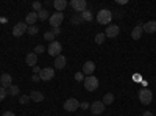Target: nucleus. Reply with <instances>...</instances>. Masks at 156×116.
<instances>
[{"label": "nucleus", "mask_w": 156, "mask_h": 116, "mask_svg": "<svg viewBox=\"0 0 156 116\" xmlns=\"http://www.w3.org/2000/svg\"><path fill=\"white\" fill-rule=\"evenodd\" d=\"M39 80H41V77H39V75H33V82H39Z\"/></svg>", "instance_id": "obj_37"}, {"label": "nucleus", "mask_w": 156, "mask_h": 116, "mask_svg": "<svg viewBox=\"0 0 156 116\" xmlns=\"http://www.w3.org/2000/svg\"><path fill=\"white\" fill-rule=\"evenodd\" d=\"M142 33H144V30H142V25L139 24V25H136V27L133 28V32H131V38H133L134 41H137V39H140Z\"/></svg>", "instance_id": "obj_18"}, {"label": "nucleus", "mask_w": 156, "mask_h": 116, "mask_svg": "<svg viewBox=\"0 0 156 116\" xmlns=\"http://www.w3.org/2000/svg\"><path fill=\"white\" fill-rule=\"evenodd\" d=\"M94 71H95V63L94 61H86L84 64H83V74L87 77V75H92L94 74Z\"/></svg>", "instance_id": "obj_12"}, {"label": "nucleus", "mask_w": 156, "mask_h": 116, "mask_svg": "<svg viewBox=\"0 0 156 116\" xmlns=\"http://www.w3.org/2000/svg\"><path fill=\"white\" fill-rule=\"evenodd\" d=\"M36 21H37V13H36V11H31V13H28V14H27L25 24L30 27V25H34V24H36Z\"/></svg>", "instance_id": "obj_19"}, {"label": "nucleus", "mask_w": 156, "mask_h": 116, "mask_svg": "<svg viewBox=\"0 0 156 116\" xmlns=\"http://www.w3.org/2000/svg\"><path fill=\"white\" fill-rule=\"evenodd\" d=\"M28 30V25L25 24V22H17L14 25V28H12V35H14L16 38H20L22 35H25Z\"/></svg>", "instance_id": "obj_7"}, {"label": "nucleus", "mask_w": 156, "mask_h": 116, "mask_svg": "<svg viewBox=\"0 0 156 116\" xmlns=\"http://www.w3.org/2000/svg\"><path fill=\"white\" fill-rule=\"evenodd\" d=\"M33 11H36V13H39V11H41L42 9V5H41V2H33Z\"/></svg>", "instance_id": "obj_30"}, {"label": "nucleus", "mask_w": 156, "mask_h": 116, "mask_svg": "<svg viewBox=\"0 0 156 116\" xmlns=\"http://www.w3.org/2000/svg\"><path fill=\"white\" fill-rule=\"evenodd\" d=\"M37 19H41V21H47V19H50V13L47 11V9H41L37 13Z\"/></svg>", "instance_id": "obj_24"}, {"label": "nucleus", "mask_w": 156, "mask_h": 116, "mask_svg": "<svg viewBox=\"0 0 156 116\" xmlns=\"http://www.w3.org/2000/svg\"><path fill=\"white\" fill-rule=\"evenodd\" d=\"M39 77H41V80L48 82V80H51V79L55 77V69H53V68H44V69H41V74H39Z\"/></svg>", "instance_id": "obj_10"}, {"label": "nucleus", "mask_w": 156, "mask_h": 116, "mask_svg": "<svg viewBox=\"0 0 156 116\" xmlns=\"http://www.w3.org/2000/svg\"><path fill=\"white\" fill-rule=\"evenodd\" d=\"M73 77H75V80H76V82H84V79H86V75H84L83 72H76Z\"/></svg>", "instance_id": "obj_28"}, {"label": "nucleus", "mask_w": 156, "mask_h": 116, "mask_svg": "<svg viewBox=\"0 0 156 116\" xmlns=\"http://www.w3.org/2000/svg\"><path fill=\"white\" fill-rule=\"evenodd\" d=\"M80 108L87 110V108H89V104H87V102H80Z\"/></svg>", "instance_id": "obj_34"}, {"label": "nucleus", "mask_w": 156, "mask_h": 116, "mask_svg": "<svg viewBox=\"0 0 156 116\" xmlns=\"http://www.w3.org/2000/svg\"><path fill=\"white\" fill-rule=\"evenodd\" d=\"M53 8L58 13H62L64 9L67 8V2H66V0H55V2H53Z\"/></svg>", "instance_id": "obj_17"}, {"label": "nucleus", "mask_w": 156, "mask_h": 116, "mask_svg": "<svg viewBox=\"0 0 156 116\" xmlns=\"http://www.w3.org/2000/svg\"><path fill=\"white\" fill-rule=\"evenodd\" d=\"M78 107H80V102H78V99H75V97H70V99H67L66 102H64V110L69 111V113L76 111Z\"/></svg>", "instance_id": "obj_4"}, {"label": "nucleus", "mask_w": 156, "mask_h": 116, "mask_svg": "<svg viewBox=\"0 0 156 116\" xmlns=\"http://www.w3.org/2000/svg\"><path fill=\"white\" fill-rule=\"evenodd\" d=\"M81 17H83L84 22H92V19H94L92 11H90V9H84V11L81 13Z\"/></svg>", "instance_id": "obj_21"}, {"label": "nucleus", "mask_w": 156, "mask_h": 116, "mask_svg": "<svg viewBox=\"0 0 156 116\" xmlns=\"http://www.w3.org/2000/svg\"><path fill=\"white\" fill-rule=\"evenodd\" d=\"M105 38H106L105 33H97V35H95V43H97V44H101L103 41H105Z\"/></svg>", "instance_id": "obj_27"}, {"label": "nucleus", "mask_w": 156, "mask_h": 116, "mask_svg": "<svg viewBox=\"0 0 156 116\" xmlns=\"http://www.w3.org/2000/svg\"><path fill=\"white\" fill-rule=\"evenodd\" d=\"M142 116H153V113H151V111H145V113L142 114Z\"/></svg>", "instance_id": "obj_39"}, {"label": "nucleus", "mask_w": 156, "mask_h": 116, "mask_svg": "<svg viewBox=\"0 0 156 116\" xmlns=\"http://www.w3.org/2000/svg\"><path fill=\"white\" fill-rule=\"evenodd\" d=\"M142 30H144L145 33H154L156 32V21H148L147 24L142 25Z\"/></svg>", "instance_id": "obj_14"}, {"label": "nucleus", "mask_w": 156, "mask_h": 116, "mask_svg": "<svg viewBox=\"0 0 156 116\" xmlns=\"http://www.w3.org/2000/svg\"><path fill=\"white\" fill-rule=\"evenodd\" d=\"M103 104H105V105H111L112 104V102H114V94L112 93H106L105 96H103Z\"/></svg>", "instance_id": "obj_23"}, {"label": "nucleus", "mask_w": 156, "mask_h": 116, "mask_svg": "<svg viewBox=\"0 0 156 116\" xmlns=\"http://www.w3.org/2000/svg\"><path fill=\"white\" fill-rule=\"evenodd\" d=\"M70 21H72V24H73V25H78V24L84 22V21H83V17H81V14H78V13H75V14L72 16V19H70Z\"/></svg>", "instance_id": "obj_25"}, {"label": "nucleus", "mask_w": 156, "mask_h": 116, "mask_svg": "<svg viewBox=\"0 0 156 116\" xmlns=\"http://www.w3.org/2000/svg\"><path fill=\"white\" fill-rule=\"evenodd\" d=\"M61 50H62L61 43L53 41V43H50V46H48V49H47V52H48V55H51V57L56 58L58 55H61Z\"/></svg>", "instance_id": "obj_6"}, {"label": "nucleus", "mask_w": 156, "mask_h": 116, "mask_svg": "<svg viewBox=\"0 0 156 116\" xmlns=\"http://www.w3.org/2000/svg\"><path fill=\"white\" fill-rule=\"evenodd\" d=\"M42 52H45V47H44L42 44H39V46H36V47H34V54H36V55L42 54Z\"/></svg>", "instance_id": "obj_29"}, {"label": "nucleus", "mask_w": 156, "mask_h": 116, "mask_svg": "<svg viewBox=\"0 0 156 116\" xmlns=\"http://www.w3.org/2000/svg\"><path fill=\"white\" fill-rule=\"evenodd\" d=\"M33 72H34V74H41V68H39V66H34V68H33Z\"/></svg>", "instance_id": "obj_35"}, {"label": "nucleus", "mask_w": 156, "mask_h": 116, "mask_svg": "<svg viewBox=\"0 0 156 116\" xmlns=\"http://www.w3.org/2000/svg\"><path fill=\"white\" fill-rule=\"evenodd\" d=\"M25 61H27L28 66L34 68L36 63H37V55H36L34 52H30V54H27V57H25Z\"/></svg>", "instance_id": "obj_16"}, {"label": "nucleus", "mask_w": 156, "mask_h": 116, "mask_svg": "<svg viewBox=\"0 0 156 116\" xmlns=\"http://www.w3.org/2000/svg\"><path fill=\"white\" fill-rule=\"evenodd\" d=\"M120 33V27L119 25H108V28L105 32V36L106 38H117Z\"/></svg>", "instance_id": "obj_11"}, {"label": "nucleus", "mask_w": 156, "mask_h": 116, "mask_svg": "<svg viewBox=\"0 0 156 116\" xmlns=\"http://www.w3.org/2000/svg\"><path fill=\"white\" fill-rule=\"evenodd\" d=\"M67 64V60H66V57L64 55H58L56 58H55V63H53V68L55 69H62L64 66Z\"/></svg>", "instance_id": "obj_13"}, {"label": "nucleus", "mask_w": 156, "mask_h": 116, "mask_svg": "<svg viewBox=\"0 0 156 116\" xmlns=\"http://www.w3.org/2000/svg\"><path fill=\"white\" fill-rule=\"evenodd\" d=\"M137 96H139L140 104H144V105H148L150 102H151V99H153V94H151V91H150L148 88H142Z\"/></svg>", "instance_id": "obj_3"}, {"label": "nucleus", "mask_w": 156, "mask_h": 116, "mask_svg": "<svg viewBox=\"0 0 156 116\" xmlns=\"http://www.w3.org/2000/svg\"><path fill=\"white\" fill-rule=\"evenodd\" d=\"M2 116H16V114L12 113V111H5V113H3Z\"/></svg>", "instance_id": "obj_36"}, {"label": "nucleus", "mask_w": 156, "mask_h": 116, "mask_svg": "<svg viewBox=\"0 0 156 116\" xmlns=\"http://www.w3.org/2000/svg\"><path fill=\"white\" fill-rule=\"evenodd\" d=\"M50 25H51V27H53V28H59V25H61V22L64 21V13H53V14H51L50 16Z\"/></svg>", "instance_id": "obj_5"}, {"label": "nucleus", "mask_w": 156, "mask_h": 116, "mask_svg": "<svg viewBox=\"0 0 156 116\" xmlns=\"http://www.w3.org/2000/svg\"><path fill=\"white\" fill-rule=\"evenodd\" d=\"M30 100H31V99H30L28 96H20V97H19V102H20L22 105H25V104H28Z\"/></svg>", "instance_id": "obj_32"}, {"label": "nucleus", "mask_w": 156, "mask_h": 116, "mask_svg": "<svg viewBox=\"0 0 156 116\" xmlns=\"http://www.w3.org/2000/svg\"><path fill=\"white\" fill-rule=\"evenodd\" d=\"M59 33H61V30H59V28H53V35H55V36H56V35H59Z\"/></svg>", "instance_id": "obj_38"}, {"label": "nucleus", "mask_w": 156, "mask_h": 116, "mask_svg": "<svg viewBox=\"0 0 156 116\" xmlns=\"http://www.w3.org/2000/svg\"><path fill=\"white\" fill-rule=\"evenodd\" d=\"M105 108H106V105L103 104L101 100H95V102L90 104V111H92V114H95V116L105 113Z\"/></svg>", "instance_id": "obj_8"}, {"label": "nucleus", "mask_w": 156, "mask_h": 116, "mask_svg": "<svg viewBox=\"0 0 156 116\" xmlns=\"http://www.w3.org/2000/svg\"><path fill=\"white\" fill-rule=\"evenodd\" d=\"M70 6L73 8V11L75 13H81L84 11V9H87V3H86V0H72L70 2Z\"/></svg>", "instance_id": "obj_9"}, {"label": "nucleus", "mask_w": 156, "mask_h": 116, "mask_svg": "<svg viewBox=\"0 0 156 116\" xmlns=\"http://www.w3.org/2000/svg\"><path fill=\"white\" fill-rule=\"evenodd\" d=\"M6 94H8V93H6V89H5L2 85H0V102H2V100L6 97Z\"/></svg>", "instance_id": "obj_33"}, {"label": "nucleus", "mask_w": 156, "mask_h": 116, "mask_svg": "<svg viewBox=\"0 0 156 116\" xmlns=\"http://www.w3.org/2000/svg\"><path fill=\"white\" fill-rule=\"evenodd\" d=\"M30 35H36L37 32H39V28H37V25H30L28 27V30H27Z\"/></svg>", "instance_id": "obj_31"}, {"label": "nucleus", "mask_w": 156, "mask_h": 116, "mask_svg": "<svg viewBox=\"0 0 156 116\" xmlns=\"http://www.w3.org/2000/svg\"><path fill=\"white\" fill-rule=\"evenodd\" d=\"M83 83H84V88L87 89V91H90V93L95 91V89L98 88V79L95 75H87Z\"/></svg>", "instance_id": "obj_2"}, {"label": "nucleus", "mask_w": 156, "mask_h": 116, "mask_svg": "<svg viewBox=\"0 0 156 116\" xmlns=\"http://www.w3.org/2000/svg\"><path fill=\"white\" fill-rule=\"evenodd\" d=\"M6 93H8L9 96H19L20 89H19V86H17V85H11L9 88H6Z\"/></svg>", "instance_id": "obj_22"}, {"label": "nucleus", "mask_w": 156, "mask_h": 116, "mask_svg": "<svg viewBox=\"0 0 156 116\" xmlns=\"http://www.w3.org/2000/svg\"><path fill=\"white\" fill-rule=\"evenodd\" d=\"M0 83H2V86L6 89V88H9L11 85H12V77L9 75V74H3L2 77H0Z\"/></svg>", "instance_id": "obj_15"}, {"label": "nucleus", "mask_w": 156, "mask_h": 116, "mask_svg": "<svg viewBox=\"0 0 156 116\" xmlns=\"http://www.w3.org/2000/svg\"><path fill=\"white\" fill-rule=\"evenodd\" d=\"M30 99L33 100V102H42L44 100V94L41 93V91H31V94H30Z\"/></svg>", "instance_id": "obj_20"}, {"label": "nucleus", "mask_w": 156, "mask_h": 116, "mask_svg": "<svg viewBox=\"0 0 156 116\" xmlns=\"http://www.w3.org/2000/svg\"><path fill=\"white\" fill-rule=\"evenodd\" d=\"M112 21V13L109 9H100L97 13V22L101 25H108Z\"/></svg>", "instance_id": "obj_1"}, {"label": "nucleus", "mask_w": 156, "mask_h": 116, "mask_svg": "<svg viewBox=\"0 0 156 116\" xmlns=\"http://www.w3.org/2000/svg\"><path fill=\"white\" fill-rule=\"evenodd\" d=\"M53 38H55L53 32H45V33H44V39H47V41H50V43H53V41H55Z\"/></svg>", "instance_id": "obj_26"}]
</instances>
